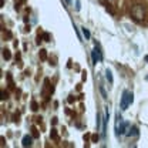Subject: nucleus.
<instances>
[{
  "instance_id": "5",
  "label": "nucleus",
  "mask_w": 148,
  "mask_h": 148,
  "mask_svg": "<svg viewBox=\"0 0 148 148\" xmlns=\"http://www.w3.org/2000/svg\"><path fill=\"white\" fill-rule=\"evenodd\" d=\"M32 144H33V138L30 135H24L23 140H21V145L23 147H30Z\"/></svg>"
},
{
  "instance_id": "3",
  "label": "nucleus",
  "mask_w": 148,
  "mask_h": 148,
  "mask_svg": "<svg viewBox=\"0 0 148 148\" xmlns=\"http://www.w3.org/2000/svg\"><path fill=\"white\" fill-rule=\"evenodd\" d=\"M91 60H92V64H97L98 61H101V60H103V54H101V51H100V49H98V47H94V49H92Z\"/></svg>"
},
{
  "instance_id": "1",
  "label": "nucleus",
  "mask_w": 148,
  "mask_h": 148,
  "mask_svg": "<svg viewBox=\"0 0 148 148\" xmlns=\"http://www.w3.org/2000/svg\"><path fill=\"white\" fill-rule=\"evenodd\" d=\"M128 128H130V124L125 123V121H123V118L118 114L117 115V124H115V134L117 135H124V134H127Z\"/></svg>"
},
{
  "instance_id": "17",
  "label": "nucleus",
  "mask_w": 148,
  "mask_h": 148,
  "mask_svg": "<svg viewBox=\"0 0 148 148\" xmlns=\"http://www.w3.org/2000/svg\"><path fill=\"white\" fill-rule=\"evenodd\" d=\"M145 61H148V56H145Z\"/></svg>"
},
{
  "instance_id": "10",
  "label": "nucleus",
  "mask_w": 148,
  "mask_h": 148,
  "mask_svg": "<svg viewBox=\"0 0 148 148\" xmlns=\"http://www.w3.org/2000/svg\"><path fill=\"white\" fill-rule=\"evenodd\" d=\"M12 56H10V51L6 49V50H3V58H6V60H9Z\"/></svg>"
},
{
  "instance_id": "11",
  "label": "nucleus",
  "mask_w": 148,
  "mask_h": 148,
  "mask_svg": "<svg viewBox=\"0 0 148 148\" xmlns=\"http://www.w3.org/2000/svg\"><path fill=\"white\" fill-rule=\"evenodd\" d=\"M100 91H101V94H103V98L106 100V98H107V92H106V90H104L103 86H100Z\"/></svg>"
},
{
  "instance_id": "7",
  "label": "nucleus",
  "mask_w": 148,
  "mask_h": 148,
  "mask_svg": "<svg viewBox=\"0 0 148 148\" xmlns=\"http://www.w3.org/2000/svg\"><path fill=\"white\" fill-rule=\"evenodd\" d=\"M97 130L98 131L103 130V117H101V112L97 114Z\"/></svg>"
},
{
  "instance_id": "15",
  "label": "nucleus",
  "mask_w": 148,
  "mask_h": 148,
  "mask_svg": "<svg viewBox=\"0 0 148 148\" xmlns=\"http://www.w3.org/2000/svg\"><path fill=\"white\" fill-rule=\"evenodd\" d=\"M32 107H33V110H34V111L37 110V104H36V103H32Z\"/></svg>"
},
{
  "instance_id": "18",
  "label": "nucleus",
  "mask_w": 148,
  "mask_h": 148,
  "mask_svg": "<svg viewBox=\"0 0 148 148\" xmlns=\"http://www.w3.org/2000/svg\"><path fill=\"white\" fill-rule=\"evenodd\" d=\"M147 78H148V77H147Z\"/></svg>"
},
{
  "instance_id": "2",
  "label": "nucleus",
  "mask_w": 148,
  "mask_h": 148,
  "mask_svg": "<svg viewBox=\"0 0 148 148\" xmlns=\"http://www.w3.org/2000/svg\"><path fill=\"white\" fill-rule=\"evenodd\" d=\"M131 14H132V17L135 18L137 21L144 20L145 18V9H144V6L143 4H135L131 9Z\"/></svg>"
},
{
  "instance_id": "14",
  "label": "nucleus",
  "mask_w": 148,
  "mask_h": 148,
  "mask_svg": "<svg viewBox=\"0 0 148 148\" xmlns=\"http://www.w3.org/2000/svg\"><path fill=\"white\" fill-rule=\"evenodd\" d=\"M51 137H53L54 140H57V134H56V130H51Z\"/></svg>"
},
{
  "instance_id": "12",
  "label": "nucleus",
  "mask_w": 148,
  "mask_h": 148,
  "mask_svg": "<svg viewBox=\"0 0 148 148\" xmlns=\"http://www.w3.org/2000/svg\"><path fill=\"white\" fill-rule=\"evenodd\" d=\"M75 10H77V12L81 10V3H80V0H75Z\"/></svg>"
},
{
  "instance_id": "13",
  "label": "nucleus",
  "mask_w": 148,
  "mask_h": 148,
  "mask_svg": "<svg viewBox=\"0 0 148 148\" xmlns=\"http://www.w3.org/2000/svg\"><path fill=\"white\" fill-rule=\"evenodd\" d=\"M40 56L43 60H46V50H40Z\"/></svg>"
},
{
  "instance_id": "9",
  "label": "nucleus",
  "mask_w": 148,
  "mask_h": 148,
  "mask_svg": "<svg viewBox=\"0 0 148 148\" xmlns=\"http://www.w3.org/2000/svg\"><path fill=\"white\" fill-rule=\"evenodd\" d=\"M81 32H83V36L86 37L87 40L90 38V36H91V34H90V30H88V29H86V27H81Z\"/></svg>"
},
{
  "instance_id": "6",
  "label": "nucleus",
  "mask_w": 148,
  "mask_h": 148,
  "mask_svg": "<svg viewBox=\"0 0 148 148\" xmlns=\"http://www.w3.org/2000/svg\"><path fill=\"white\" fill-rule=\"evenodd\" d=\"M125 135H127V137H137V135H138V128H137V127H131V128H128Z\"/></svg>"
},
{
  "instance_id": "4",
  "label": "nucleus",
  "mask_w": 148,
  "mask_h": 148,
  "mask_svg": "<svg viewBox=\"0 0 148 148\" xmlns=\"http://www.w3.org/2000/svg\"><path fill=\"white\" fill-rule=\"evenodd\" d=\"M130 91H124L123 92V97H121V110H127L130 106V95H128Z\"/></svg>"
},
{
  "instance_id": "16",
  "label": "nucleus",
  "mask_w": 148,
  "mask_h": 148,
  "mask_svg": "<svg viewBox=\"0 0 148 148\" xmlns=\"http://www.w3.org/2000/svg\"><path fill=\"white\" fill-rule=\"evenodd\" d=\"M66 3H67V4H70V0H66Z\"/></svg>"
},
{
  "instance_id": "8",
  "label": "nucleus",
  "mask_w": 148,
  "mask_h": 148,
  "mask_svg": "<svg viewBox=\"0 0 148 148\" xmlns=\"http://www.w3.org/2000/svg\"><path fill=\"white\" fill-rule=\"evenodd\" d=\"M106 78H107V81H108L110 84H112V74H111V71L108 69L106 70Z\"/></svg>"
}]
</instances>
